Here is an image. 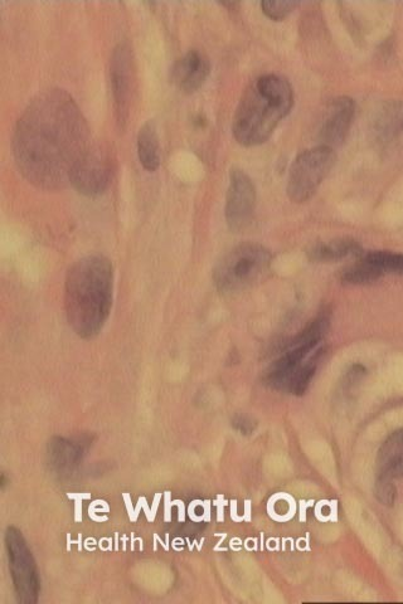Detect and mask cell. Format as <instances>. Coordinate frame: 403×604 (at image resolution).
<instances>
[{
  "label": "cell",
  "instance_id": "ffe728a7",
  "mask_svg": "<svg viewBox=\"0 0 403 604\" xmlns=\"http://www.w3.org/2000/svg\"><path fill=\"white\" fill-rule=\"evenodd\" d=\"M299 3L296 2H262V11L267 17L274 19V21H281L285 17H288L291 12L294 11Z\"/></svg>",
  "mask_w": 403,
  "mask_h": 604
},
{
  "label": "cell",
  "instance_id": "2e32d148",
  "mask_svg": "<svg viewBox=\"0 0 403 604\" xmlns=\"http://www.w3.org/2000/svg\"><path fill=\"white\" fill-rule=\"evenodd\" d=\"M383 275L386 274L378 263L375 252H368L363 253L357 262L342 272L341 280L347 285H367L380 280Z\"/></svg>",
  "mask_w": 403,
  "mask_h": 604
},
{
  "label": "cell",
  "instance_id": "7a4b0ae2",
  "mask_svg": "<svg viewBox=\"0 0 403 604\" xmlns=\"http://www.w3.org/2000/svg\"><path fill=\"white\" fill-rule=\"evenodd\" d=\"M114 270L104 256L81 258L70 267L65 282V308L71 329L82 339L103 330L113 306Z\"/></svg>",
  "mask_w": 403,
  "mask_h": 604
},
{
  "label": "cell",
  "instance_id": "d6986e66",
  "mask_svg": "<svg viewBox=\"0 0 403 604\" xmlns=\"http://www.w3.org/2000/svg\"><path fill=\"white\" fill-rule=\"evenodd\" d=\"M397 490L393 485V480L385 476H378L375 485V495L378 501L383 505L392 506L395 504Z\"/></svg>",
  "mask_w": 403,
  "mask_h": 604
},
{
  "label": "cell",
  "instance_id": "ba28073f",
  "mask_svg": "<svg viewBox=\"0 0 403 604\" xmlns=\"http://www.w3.org/2000/svg\"><path fill=\"white\" fill-rule=\"evenodd\" d=\"M256 208V189L244 170L233 169L230 175L226 201L227 226L241 232L250 226Z\"/></svg>",
  "mask_w": 403,
  "mask_h": 604
},
{
  "label": "cell",
  "instance_id": "7402d4cb",
  "mask_svg": "<svg viewBox=\"0 0 403 604\" xmlns=\"http://www.w3.org/2000/svg\"><path fill=\"white\" fill-rule=\"evenodd\" d=\"M232 426L235 427L236 431L242 433V435H251L255 431L256 423L250 417L236 416L233 418Z\"/></svg>",
  "mask_w": 403,
  "mask_h": 604
},
{
  "label": "cell",
  "instance_id": "5bb4252c",
  "mask_svg": "<svg viewBox=\"0 0 403 604\" xmlns=\"http://www.w3.org/2000/svg\"><path fill=\"white\" fill-rule=\"evenodd\" d=\"M363 248L353 238H337L328 242H319L308 251L310 260L319 263L337 262L348 257H361Z\"/></svg>",
  "mask_w": 403,
  "mask_h": 604
},
{
  "label": "cell",
  "instance_id": "277c9868",
  "mask_svg": "<svg viewBox=\"0 0 403 604\" xmlns=\"http://www.w3.org/2000/svg\"><path fill=\"white\" fill-rule=\"evenodd\" d=\"M273 265V255L257 243H242L218 261L213 282L222 294H237L259 284Z\"/></svg>",
  "mask_w": 403,
  "mask_h": 604
},
{
  "label": "cell",
  "instance_id": "52a82bcc",
  "mask_svg": "<svg viewBox=\"0 0 403 604\" xmlns=\"http://www.w3.org/2000/svg\"><path fill=\"white\" fill-rule=\"evenodd\" d=\"M114 174L110 151L100 144H91L72 169L70 184L87 197H96L109 188Z\"/></svg>",
  "mask_w": 403,
  "mask_h": 604
},
{
  "label": "cell",
  "instance_id": "e0dca14e",
  "mask_svg": "<svg viewBox=\"0 0 403 604\" xmlns=\"http://www.w3.org/2000/svg\"><path fill=\"white\" fill-rule=\"evenodd\" d=\"M138 155L140 163L149 172H155L160 165L159 139L153 121H148L139 130Z\"/></svg>",
  "mask_w": 403,
  "mask_h": 604
},
{
  "label": "cell",
  "instance_id": "6da1fadb",
  "mask_svg": "<svg viewBox=\"0 0 403 604\" xmlns=\"http://www.w3.org/2000/svg\"><path fill=\"white\" fill-rule=\"evenodd\" d=\"M91 145L89 126L65 90L35 97L19 118L13 138L14 159L29 183L45 191L70 184L72 169Z\"/></svg>",
  "mask_w": 403,
  "mask_h": 604
},
{
  "label": "cell",
  "instance_id": "44dd1931",
  "mask_svg": "<svg viewBox=\"0 0 403 604\" xmlns=\"http://www.w3.org/2000/svg\"><path fill=\"white\" fill-rule=\"evenodd\" d=\"M366 374L367 369L364 368L363 365H353V367L348 370L346 377H344V389H346V391H351V389L356 387L357 384L361 382L364 377H366Z\"/></svg>",
  "mask_w": 403,
  "mask_h": 604
},
{
  "label": "cell",
  "instance_id": "8fae6325",
  "mask_svg": "<svg viewBox=\"0 0 403 604\" xmlns=\"http://www.w3.org/2000/svg\"><path fill=\"white\" fill-rule=\"evenodd\" d=\"M91 437H53L47 447L48 464L58 474H70L84 460Z\"/></svg>",
  "mask_w": 403,
  "mask_h": 604
},
{
  "label": "cell",
  "instance_id": "ac0fdd59",
  "mask_svg": "<svg viewBox=\"0 0 403 604\" xmlns=\"http://www.w3.org/2000/svg\"><path fill=\"white\" fill-rule=\"evenodd\" d=\"M375 256L385 274L403 275V253L375 251Z\"/></svg>",
  "mask_w": 403,
  "mask_h": 604
},
{
  "label": "cell",
  "instance_id": "5b68a950",
  "mask_svg": "<svg viewBox=\"0 0 403 604\" xmlns=\"http://www.w3.org/2000/svg\"><path fill=\"white\" fill-rule=\"evenodd\" d=\"M337 155L329 146L319 145L299 154L291 165L288 196L295 203H304L317 193L323 180L332 172Z\"/></svg>",
  "mask_w": 403,
  "mask_h": 604
},
{
  "label": "cell",
  "instance_id": "9c48e42d",
  "mask_svg": "<svg viewBox=\"0 0 403 604\" xmlns=\"http://www.w3.org/2000/svg\"><path fill=\"white\" fill-rule=\"evenodd\" d=\"M111 87L116 119L121 128H124L129 118L131 90H133V57L128 45L115 48L111 58Z\"/></svg>",
  "mask_w": 403,
  "mask_h": 604
},
{
  "label": "cell",
  "instance_id": "8992f818",
  "mask_svg": "<svg viewBox=\"0 0 403 604\" xmlns=\"http://www.w3.org/2000/svg\"><path fill=\"white\" fill-rule=\"evenodd\" d=\"M9 571L18 603L35 604L41 594V578L32 550L16 526L6 530Z\"/></svg>",
  "mask_w": 403,
  "mask_h": 604
},
{
  "label": "cell",
  "instance_id": "30bf717a",
  "mask_svg": "<svg viewBox=\"0 0 403 604\" xmlns=\"http://www.w3.org/2000/svg\"><path fill=\"white\" fill-rule=\"evenodd\" d=\"M354 115L356 104L351 97L342 96L330 102L319 130L322 145L334 149L335 146L343 144L351 130Z\"/></svg>",
  "mask_w": 403,
  "mask_h": 604
},
{
  "label": "cell",
  "instance_id": "9a60e30c",
  "mask_svg": "<svg viewBox=\"0 0 403 604\" xmlns=\"http://www.w3.org/2000/svg\"><path fill=\"white\" fill-rule=\"evenodd\" d=\"M373 130L383 143L400 138L403 135V102H386L377 112Z\"/></svg>",
  "mask_w": 403,
  "mask_h": 604
},
{
  "label": "cell",
  "instance_id": "7c38bea8",
  "mask_svg": "<svg viewBox=\"0 0 403 604\" xmlns=\"http://www.w3.org/2000/svg\"><path fill=\"white\" fill-rule=\"evenodd\" d=\"M210 70L208 58L201 51L191 50L174 63L171 79L179 90L191 94L205 84Z\"/></svg>",
  "mask_w": 403,
  "mask_h": 604
},
{
  "label": "cell",
  "instance_id": "3957f363",
  "mask_svg": "<svg viewBox=\"0 0 403 604\" xmlns=\"http://www.w3.org/2000/svg\"><path fill=\"white\" fill-rule=\"evenodd\" d=\"M294 90L279 75L257 77L247 87L233 118V135L241 145L264 144L273 135L280 121L290 114Z\"/></svg>",
  "mask_w": 403,
  "mask_h": 604
},
{
  "label": "cell",
  "instance_id": "4fadbf2b",
  "mask_svg": "<svg viewBox=\"0 0 403 604\" xmlns=\"http://www.w3.org/2000/svg\"><path fill=\"white\" fill-rule=\"evenodd\" d=\"M378 476L395 480L403 477V428L392 433L378 451Z\"/></svg>",
  "mask_w": 403,
  "mask_h": 604
}]
</instances>
